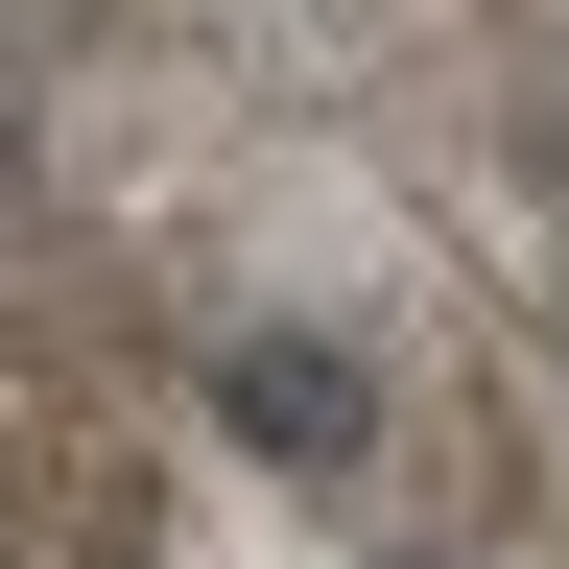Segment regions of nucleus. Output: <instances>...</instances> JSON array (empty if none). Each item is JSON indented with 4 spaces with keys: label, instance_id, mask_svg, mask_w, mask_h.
<instances>
[{
    "label": "nucleus",
    "instance_id": "f257e3e1",
    "mask_svg": "<svg viewBox=\"0 0 569 569\" xmlns=\"http://www.w3.org/2000/svg\"><path fill=\"white\" fill-rule=\"evenodd\" d=\"M190 403H213L238 475H309V498H356V475L403 451V356L356 332V309H213L190 332Z\"/></svg>",
    "mask_w": 569,
    "mask_h": 569
}]
</instances>
